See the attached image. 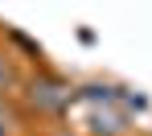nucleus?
<instances>
[{
    "mask_svg": "<svg viewBox=\"0 0 152 136\" xmlns=\"http://www.w3.org/2000/svg\"><path fill=\"white\" fill-rule=\"evenodd\" d=\"M70 87L62 79H53V74H45V79H33L29 82V91H25V103L29 111H37V115H58V111L70 103Z\"/></svg>",
    "mask_w": 152,
    "mask_h": 136,
    "instance_id": "1",
    "label": "nucleus"
},
{
    "mask_svg": "<svg viewBox=\"0 0 152 136\" xmlns=\"http://www.w3.org/2000/svg\"><path fill=\"white\" fill-rule=\"evenodd\" d=\"M21 87V70H17V62L8 54H0V95H12Z\"/></svg>",
    "mask_w": 152,
    "mask_h": 136,
    "instance_id": "2",
    "label": "nucleus"
},
{
    "mask_svg": "<svg viewBox=\"0 0 152 136\" xmlns=\"http://www.w3.org/2000/svg\"><path fill=\"white\" fill-rule=\"evenodd\" d=\"M0 136H4V124H0Z\"/></svg>",
    "mask_w": 152,
    "mask_h": 136,
    "instance_id": "3",
    "label": "nucleus"
}]
</instances>
